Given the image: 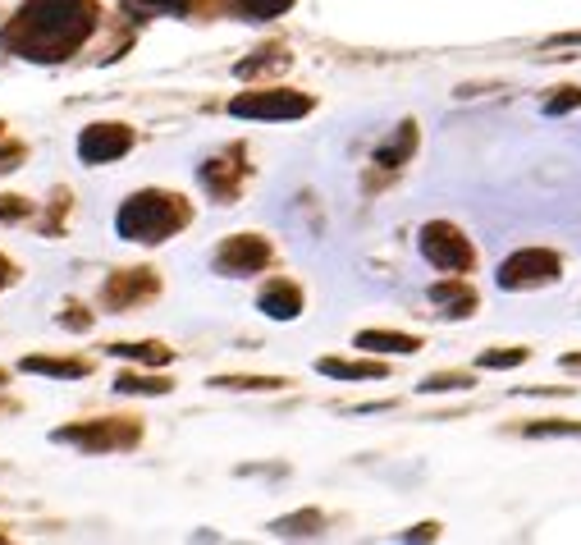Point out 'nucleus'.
<instances>
[{
    "label": "nucleus",
    "instance_id": "f03ea898",
    "mask_svg": "<svg viewBox=\"0 0 581 545\" xmlns=\"http://www.w3.org/2000/svg\"><path fill=\"white\" fill-rule=\"evenodd\" d=\"M119 234L133 243H165L188 225V207L170 193H138L119 207Z\"/></svg>",
    "mask_w": 581,
    "mask_h": 545
},
{
    "label": "nucleus",
    "instance_id": "6ab92c4d",
    "mask_svg": "<svg viewBox=\"0 0 581 545\" xmlns=\"http://www.w3.org/2000/svg\"><path fill=\"white\" fill-rule=\"evenodd\" d=\"M527 362V349H504V353H481V367H517Z\"/></svg>",
    "mask_w": 581,
    "mask_h": 545
},
{
    "label": "nucleus",
    "instance_id": "dca6fc26",
    "mask_svg": "<svg viewBox=\"0 0 581 545\" xmlns=\"http://www.w3.org/2000/svg\"><path fill=\"white\" fill-rule=\"evenodd\" d=\"M115 390L119 394H170V381H151V376H119L115 381Z\"/></svg>",
    "mask_w": 581,
    "mask_h": 545
},
{
    "label": "nucleus",
    "instance_id": "423d86ee",
    "mask_svg": "<svg viewBox=\"0 0 581 545\" xmlns=\"http://www.w3.org/2000/svg\"><path fill=\"white\" fill-rule=\"evenodd\" d=\"M133 147V129H124V124H92V129H83V138H78V156H83L87 165H106L115 161V156H124Z\"/></svg>",
    "mask_w": 581,
    "mask_h": 545
},
{
    "label": "nucleus",
    "instance_id": "a211bd4d",
    "mask_svg": "<svg viewBox=\"0 0 581 545\" xmlns=\"http://www.w3.org/2000/svg\"><path fill=\"white\" fill-rule=\"evenodd\" d=\"M581 106V88H563L559 97L545 101V115H563V110H577Z\"/></svg>",
    "mask_w": 581,
    "mask_h": 545
},
{
    "label": "nucleus",
    "instance_id": "4468645a",
    "mask_svg": "<svg viewBox=\"0 0 581 545\" xmlns=\"http://www.w3.org/2000/svg\"><path fill=\"white\" fill-rule=\"evenodd\" d=\"M431 298H435V303H449V307H453L449 317H467V312L476 307V298L467 294V289H458V284H435Z\"/></svg>",
    "mask_w": 581,
    "mask_h": 545
},
{
    "label": "nucleus",
    "instance_id": "f8f14e48",
    "mask_svg": "<svg viewBox=\"0 0 581 545\" xmlns=\"http://www.w3.org/2000/svg\"><path fill=\"white\" fill-rule=\"evenodd\" d=\"M60 440L83 445V449H110V445H119V436L110 431V426H69V431H60Z\"/></svg>",
    "mask_w": 581,
    "mask_h": 545
},
{
    "label": "nucleus",
    "instance_id": "20e7f679",
    "mask_svg": "<svg viewBox=\"0 0 581 545\" xmlns=\"http://www.w3.org/2000/svg\"><path fill=\"white\" fill-rule=\"evenodd\" d=\"M549 280H559V257L545 248H522L499 266V289H531Z\"/></svg>",
    "mask_w": 581,
    "mask_h": 545
},
{
    "label": "nucleus",
    "instance_id": "2eb2a0df",
    "mask_svg": "<svg viewBox=\"0 0 581 545\" xmlns=\"http://www.w3.org/2000/svg\"><path fill=\"white\" fill-rule=\"evenodd\" d=\"M412 147H417V129H412V124H403L399 142H389V147H380V152H376V161H380V165H399L403 156L412 152Z\"/></svg>",
    "mask_w": 581,
    "mask_h": 545
},
{
    "label": "nucleus",
    "instance_id": "ddd939ff",
    "mask_svg": "<svg viewBox=\"0 0 581 545\" xmlns=\"http://www.w3.org/2000/svg\"><path fill=\"white\" fill-rule=\"evenodd\" d=\"M110 353H115V358L147 362V367H165V362L174 358V353H170V349H161V344H110Z\"/></svg>",
    "mask_w": 581,
    "mask_h": 545
},
{
    "label": "nucleus",
    "instance_id": "9d476101",
    "mask_svg": "<svg viewBox=\"0 0 581 545\" xmlns=\"http://www.w3.org/2000/svg\"><path fill=\"white\" fill-rule=\"evenodd\" d=\"M321 371L325 376H339V381H376V376H385L380 362H344V358H325Z\"/></svg>",
    "mask_w": 581,
    "mask_h": 545
},
{
    "label": "nucleus",
    "instance_id": "1a4fd4ad",
    "mask_svg": "<svg viewBox=\"0 0 581 545\" xmlns=\"http://www.w3.org/2000/svg\"><path fill=\"white\" fill-rule=\"evenodd\" d=\"M357 349H376V353H417V349H421V339L394 335V330H362V335H357Z\"/></svg>",
    "mask_w": 581,
    "mask_h": 545
},
{
    "label": "nucleus",
    "instance_id": "4be33fe9",
    "mask_svg": "<svg viewBox=\"0 0 581 545\" xmlns=\"http://www.w3.org/2000/svg\"><path fill=\"white\" fill-rule=\"evenodd\" d=\"M10 284V266H5V257H0V289Z\"/></svg>",
    "mask_w": 581,
    "mask_h": 545
},
{
    "label": "nucleus",
    "instance_id": "f257e3e1",
    "mask_svg": "<svg viewBox=\"0 0 581 545\" xmlns=\"http://www.w3.org/2000/svg\"><path fill=\"white\" fill-rule=\"evenodd\" d=\"M97 28L92 0H28L19 23L5 33V46L23 51L28 60H65L87 33Z\"/></svg>",
    "mask_w": 581,
    "mask_h": 545
},
{
    "label": "nucleus",
    "instance_id": "7ed1b4c3",
    "mask_svg": "<svg viewBox=\"0 0 581 545\" xmlns=\"http://www.w3.org/2000/svg\"><path fill=\"white\" fill-rule=\"evenodd\" d=\"M312 110V97H302V92H243V97L229 101V115L238 120H298Z\"/></svg>",
    "mask_w": 581,
    "mask_h": 545
},
{
    "label": "nucleus",
    "instance_id": "39448f33",
    "mask_svg": "<svg viewBox=\"0 0 581 545\" xmlns=\"http://www.w3.org/2000/svg\"><path fill=\"white\" fill-rule=\"evenodd\" d=\"M421 252H426V262L440 266V271H467V266H472V243H467L453 225H444V220H431V225L421 229Z\"/></svg>",
    "mask_w": 581,
    "mask_h": 545
},
{
    "label": "nucleus",
    "instance_id": "aec40b11",
    "mask_svg": "<svg viewBox=\"0 0 581 545\" xmlns=\"http://www.w3.org/2000/svg\"><path fill=\"white\" fill-rule=\"evenodd\" d=\"M463 376H431V381L421 385V390H463Z\"/></svg>",
    "mask_w": 581,
    "mask_h": 545
},
{
    "label": "nucleus",
    "instance_id": "9b49d317",
    "mask_svg": "<svg viewBox=\"0 0 581 545\" xmlns=\"http://www.w3.org/2000/svg\"><path fill=\"white\" fill-rule=\"evenodd\" d=\"M23 371H33V376H60V381H78V376H87V362H60V358H23Z\"/></svg>",
    "mask_w": 581,
    "mask_h": 545
},
{
    "label": "nucleus",
    "instance_id": "412c9836",
    "mask_svg": "<svg viewBox=\"0 0 581 545\" xmlns=\"http://www.w3.org/2000/svg\"><path fill=\"white\" fill-rule=\"evenodd\" d=\"M151 10H170V14H183L188 10V0H147Z\"/></svg>",
    "mask_w": 581,
    "mask_h": 545
},
{
    "label": "nucleus",
    "instance_id": "6e6552de",
    "mask_svg": "<svg viewBox=\"0 0 581 545\" xmlns=\"http://www.w3.org/2000/svg\"><path fill=\"white\" fill-rule=\"evenodd\" d=\"M257 303H261V312H266V317H275V321H293L302 312V294L293 289V284H284V280L266 284Z\"/></svg>",
    "mask_w": 581,
    "mask_h": 545
},
{
    "label": "nucleus",
    "instance_id": "f3484780",
    "mask_svg": "<svg viewBox=\"0 0 581 545\" xmlns=\"http://www.w3.org/2000/svg\"><path fill=\"white\" fill-rule=\"evenodd\" d=\"M243 10H248L252 19H275V14L293 10V0H243Z\"/></svg>",
    "mask_w": 581,
    "mask_h": 545
},
{
    "label": "nucleus",
    "instance_id": "0eeeda50",
    "mask_svg": "<svg viewBox=\"0 0 581 545\" xmlns=\"http://www.w3.org/2000/svg\"><path fill=\"white\" fill-rule=\"evenodd\" d=\"M266 262H270V243L257 239V234H238V239L220 243L216 252V266L229 275H257Z\"/></svg>",
    "mask_w": 581,
    "mask_h": 545
}]
</instances>
